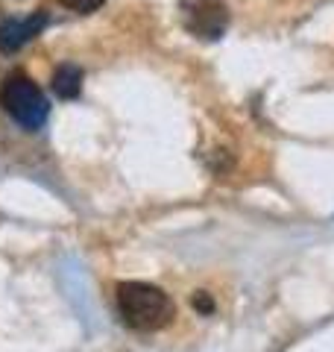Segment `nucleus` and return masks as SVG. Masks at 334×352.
I'll use <instances>...</instances> for the list:
<instances>
[{
  "mask_svg": "<svg viewBox=\"0 0 334 352\" xmlns=\"http://www.w3.org/2000/svg\"><path fill=\"white\" fill-rule=\"evenodd\" d=\"M0 106L24 129H38L47 120V97L27 74H9L0 85Z\"/></svg>",
  "mask_w": 334,
  "mask_h": 352,
  "instance_id": "f03ea898",
  "label": "nucleus"
},
{
  "mask_svg": "<svg viewBox=\"0 0 334 352\" xmlns=\"http://www.w3.org/2000/svg\"><path fill=\"white\" fill-rule=\"evenodd\" d=\"M53 91L56 97H62V100H76L82 91V71L80 65H62V68H56L53 74Z\"/></svg>",
  "mask_w": 334,
  "mask_h": 352,
  "instance_id": "39448f33",
  "label": "nucleus"
},
{
  "mask_svg": "<svg viewBox=\"0 0 334 352\" xmlns=\"http://www.w3.org/2000/svg\"><path fill=\"white\" fill-rule=\"evenodd\" d=\"M59 3H62L65 9H71V12L85 15V12H97V9L103 6L106 0H59Z\"/></svg>",
  "mask_w": 334,
  "mask_h": 352,
  "instance_id": "423d86ee",
  "label": "nucleus"
},
{
  "mask_svg": "<svg viewBox=\"0 0 334 352\" xmlns=\"http://www.w3.org/2000/svg\"><path fill=\"white\" fill-rule=\"evenodd\" d=\"M47 27V12H32L27 18H6L0 24V50L15 53Z\"/></svg>",
  "mask_w": 334,
  "mask_h": 352,
  "instance_id": "20e7f679",
  "label": "nucleus"
},
{
  "mask_svg": "<svg viewBox=\"0 0 334 352\" xmlns=\"http://www.w3.org/2000/svg\"><path fill=\"white\" fill-rule=\"evenodd\" d=\"M191 305H194L197 314H211V311H214V300H211L205 291H197V294L191 296Z\"/></svg>",
  "mask_w": 334,
  "mask_h": 352,
  "instance_id": "0eeeda50",
  "label": "nucleus"
},
{
  "mask_svg": "<svg viewBox=\"0 0 334 352\" xmlns=\"http://www.w3.org/2000/svg\"><path fill=\"white\" fill-rule=\"evenodd\" d=\"M179 18L191 36L208 41L220 38L229 24V12L223 0H179Z\"/></svg>",
  "mask_w": 334,
  "mask_h": 352,
  "instance_id": "7ed1b4c3",
  "label": "nucleus"
},
{
  "mask_svg": "<svg viewBox=\"0 0 334 352\" xmlns=\"http://www.w3.org/2000/svg\"><path fill=\"white\" fill-rule=\"evenodd\" d=\"M115 302L124 323L135 332H159L176 314L170 296L150 282H120L115 288Z\"/></svg>",
  "mask_w": 334,
  "mask_h": 352,
  "instance_id": "f257e3e1",
  "label": "nucleus"
}]
</instances>
